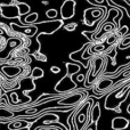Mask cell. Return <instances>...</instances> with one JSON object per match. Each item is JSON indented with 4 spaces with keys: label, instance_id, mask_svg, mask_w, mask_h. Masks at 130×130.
<instances>
[{
    "label": "cell",
    "instance_id": "5",
    "mask_svg": "<svg viewBox=\"0 0 130 130\" xmlns=\"http://www.w3.org/2000/svg\"><path fill=\"white\" fill-rule=\"evenodd\" d=\"M75 27H76V24H75V23H73V24H69V25H67L66 30H67V31H73Z\"/></svg>",
    "mask_w": 130,
    "mask_h": 130
},
{
    "label": "cell",
    "instance_id": "4",
    "mask_svg": "<svg viewBox=\"0 0 130 130\" xmlns=\"http://www.w3.org/2000/svg\"><path fill=\"white\" fill-rule=\"evenodd\" d=\"M122 41H123V43H121V46H123V47H128L130 45V38H124L122 39Z\"/></svg>",
    "mask_w": 130,
    "mask_h": 130
},
{
    "label": "cell",
    "instance_id": "3",
    "mask_svg": "<svg viewBox=\"0 0 130 130\" xmlns=\"http://www.w3.org/2000/svg\"><path fill=\"white\" fill-rule=\"evenodd\" d=\"M42 74H43V72H42V70H40V69H36L33 71L34 78H40V76H42Z\"/></svg>",
    "mask_w": 130,
    "mask_h": 130
},
{
    "label": "cell",
    "instance_id": "7",
    "mask_svg": "<svg viewBox=\"0 0 130 130\" xmlns=\"http://www.w3.org/2000/svg\"><path fill=\"white\" fill-rule=\"evenodd\" d=\"M50 70H52V72H54V73H58L59 72V69L58 67H56V66H53Z\"/></svg>",
    "mask_w": 130,
    "mask_h": 130
},
{
    "label": "cell",
    "instance_id": "2",
    "mask_svg": "<svg viewBox=\"0 0 130 130\" xmlns=\"http://www.w3.org/2000/svg\"><path fill=\"white\" fill-rule=\"evenodd\" d=\"M112 85H113L112 80L105 79V80L101 81V83L98 85V88H99V90H101V91H103V90H105V89H107V88H110Z\"/></svg>",
    "mask_w": 130,
    "mask_h": 130
},
{
    "label": "cell",
    "instance_id": "1",
    "mask_svg": "<svg viewBox=\"0 0 130 130\" xmlns=\"http://www.w3.org/2000/svg\"><path fill=\"white\" fill-rule=\"evenodd\" d=\"M129 126V121L124 118H115L112 121L113 129H126Z\"/></svg>",
    "mask_w": 130,
    "mask_h": 130
},
{
    "label": "cell",
    "instance_id": "6",
    "mask_svg": "<svg viewBox=\"0 0 130 130\" xmlns=\"http://www.w3.org/2000/svg\"><path fill=\"white\" fill-rule=\"evenodd\" d=\"M47 15L49 16V17H54V16L56 15V10H55V9H50V10H48Z\"/></svg>",
    "mask_w": 130,
    "mask_h": 130
}]
</instances>
